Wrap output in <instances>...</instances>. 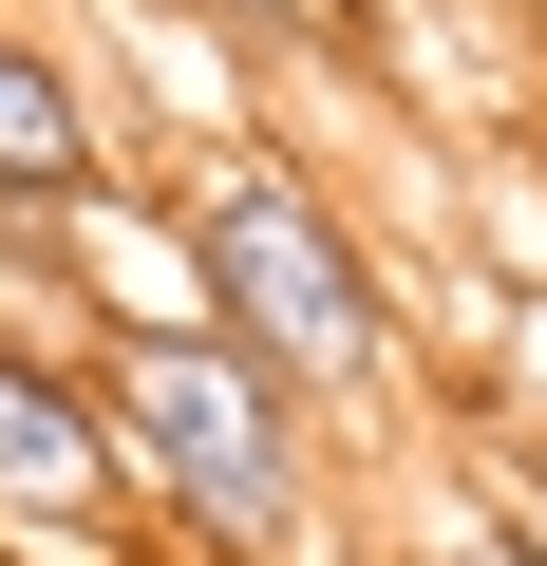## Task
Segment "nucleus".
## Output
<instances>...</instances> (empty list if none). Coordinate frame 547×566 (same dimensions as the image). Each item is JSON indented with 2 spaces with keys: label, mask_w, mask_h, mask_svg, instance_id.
I'll return each instance as SVG.
<instances>
[{
  "label": "nucleus",
  "mask_w": 547,
  "mask_h": 566,
  "mask_svg": "<svg viewBox=\"0 0 547 566\" xmlns=\"http://www.w3.org/2000/svg\"><path fill=\"white\" fill-rule=\"evenodd\" d=\"M76 378H95L114 491H151L208 566H284V547H303L322 453H303V397L264 378L245 340H208V322H95Z\"/></svg>",
  "instance_id": "1"
},
{
  "label": "nucleus",
  "mask_w": 547,
  "mask_h": 566,
  "mask_svg": "<svg viewBox=\"0 0 547 566\" xmlns=\"http://www.w3.org/2000/svg\"><path fill=\"white\" fill-rule=\"evenodd\" d=\"M170 245H189L208 340H245L284 397H378V378H397V303H378V264H359V227H340L284 151L170 170Z\"/></svg>",
  "instance_id": "2"
},
{
  "label": "nucleus",
  "mask_w": 547,
  "mask_h": 566,
  "mask_svg": "<svg viewBox=\"0 0 547 566\" xmlns=\"http://www.w3.org/2000/svg\"><path fill=\"white\" fill-rule=\"evenodd\" d=\"M0 510H114V434H95V378L57 359V322H0Z\"/></svg>",
  "instance_id": "3"
},
{
  "label": "nucleus",
  "mask_w": 547,
  "mask_h": 566,
  "mask_svg": "<svg viewBox=\"0 0 547 566\" xmlns=\"http://www.w3.org/2000/svg\"><path fill=\"white\" fill-rule=\"evenodd\" d=\"M95 189H114V151H95L76 57H57L39 20H0V208H20V227H76Z\"/></svg>",
  "instance_id": "4"
},
{
  "label": "nucleus",
  "mask_w": 547,
  "mask_h": 566,
  "mask_svg": "<svg viewBox=\"0 0 547 566\" xmlns=\"http://www.w3.org/2000/svg\"><path fill=\"white\" fill-rule=\"evenodd\" d=\"M434 566H547V547H528V528H453Z\"/></svg>",
  "instance_id": "5"
},
{
  "label": "nucleus",
  "mask_w": 547,
  "mask_h": 566,
  "mask_svg": "<svg viewBox=\"0 0 547 566\" xmlns=\"http://www.w3.org/2000/svg\"><path fill=\"white\" fill-rule=\"evenodd\" d=\"M264 20H340V0H264Z\"/></svg>",
  "instance_id": "6"
}]
</instances>
